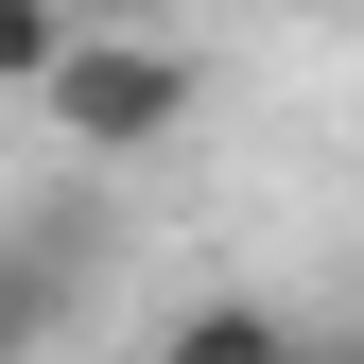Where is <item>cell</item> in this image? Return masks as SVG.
I'll return each mask as SVG.
<instances>
[{"mask_svg":"<svg viewBox=\"0 0 364 364\" xmlns=\"http://www.w3.org/2000/svg\"><path fill=\"white\" fill-rule=\"evenodd\" d=\"M191 105H208V53H191V35H70V70H53V139H87V156L191 139Z\"/></svg>","mask_w":364,"mask_h":364,"instance_id":"cell-1","label":"cell"},{"mask_svg":"<svg viewBox=\"0 0 364 364\" xmlns=\"http://www.w3.org/2000/svg\"><path fill=\"white\" fill-rule=\"evenodd\" d=\"M156 364H312V330L260 312V295H191V312L156 330Z\"/></svg>","mask_w":364,"mask_h":364,"instance_id":"cell-2","label":"cell"},{"mask_svg":"<svg viewBox=\"0 0 364 364\" xmlns=\"http://www.w3.org/2000/svg\"><path fill=\"white\" fill-rule=\"evenodd\" d=\"M53 312H70V243L35 225V243H0V364H18L35 330H53Z\"/></svg>","mask_w":364,"mask_h":364,"instance_id":"cell-3","label":"cell"},{"mask_svg":"<svg viewBox=\"0 0 364 364\" xmlns=\"http://www.w3.org/2000/svg\"><path fill=\"white\" fill-rule=\"evenodd\" d=\"M70 35H87V18H53V0H0V87H35V105H53Z\"/></svg>","mask_w":364,"mask_h":364,"instance_id":"cell-4","label":"cell"},{"mask_svg":"<svg viewBox=\"0 0 364 364\" xmlns=\"http://www.w3.org/2000/svg\"><path fill=\"white\" fill-rule=\"evenodd\" d=\"M347 364H364V347H347Z\"/></svg>","mask_w":364,"mask_h":364,"instance_id":"cell-5","label":"cell"}]
</instances>
